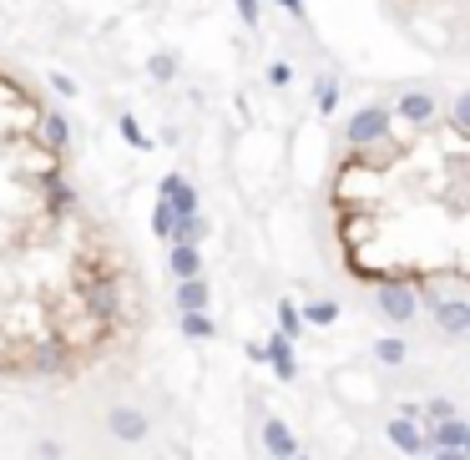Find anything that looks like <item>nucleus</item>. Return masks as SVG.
<instances>
[{"label":"nucleus","mask_w":470,"mask_h":460,"mask_svg":"<svg viewBox=\"0 0 470 460\" xmlns=\"http://www.w3.org/2000/svg\"><path fill=\"white\" fill-rule=\"evenodd\" d=\"M278 334H284V340H298V334H304V319H298V304H278Z\"/></svg>","instance_id":"6ab92c4d"},{"label":"nucleus","mask_w":470,"mask_h":460,"mask_svg":"<svg viewBox=\"0 0 470 460\" xmlns=\"http://www.w3.org/2000/svg\"><path fill=\"white\" fill-rule=\"evenodd\" d=\"M46 81H51V91H56V97H66V101H71V97H77V81H71V77H66V71H51V77H46Z\"/></svg>","instance_id":"393cba45"},{"label":"nucleus","mask_w":470,"mask_h":460,"mask_svg":"<svg viewBox=\"0 0 470 460\" xmlns=\"http://www.w3.org/2000/svg\"><path fill=\"white\" fill-rule=\"evenodd\" d=\"M233 5H238L243 26H258L263 21V0H233Z\"/></svg>","instance_id":"a878e982"},{"label":"nucleus","mask_w":470,"mask_h":460,"mask_svg":"<svg viewBox=\"0 0 470 460\" xmlns=\"http://www.w3.org/2000/svg\"><path fill=\"white\" fill-rule=\"evenodd\" d=\"M374 354H380L384 364H400V360H405V340H380V344H374Z\"/></svg>","instance_id":"5701e85b"},{"label":"nucleus","mask_w":470,"mask_h":460,"mask_svg":"<svg viewBox=\"0 0 470 460\" xmlns=\"http://www.w3.org/2000/svg\"><path fill=\"white\" fill-rule=\"evenodd\" d=\"M81 314H87L91 324H101L107 334H111V324L127 314V294H121V278L111 274V268H97L91 278H81Z\"/></svg>","instance_id":"f257e3e1"},{"label":"nucleus","mask_w":470,"mask_h":460,"mask_svg":"<svg viewBox=\"0 0 470 460\" xmlns=\"http://www.w3.org/2000/svg\"><path fill=\"white\" fill-rule=\"evenodd\" d=\"M167 268H172L177 284H183V278H203V253L187 248V243H172V253H167Z\"/></svg>","instance_id":"6e6552de"},{"label":"nucleus","mask_w":470,"mask_h":460,"mask_svg":"<svg viewBox=\"0 0 470 460\" xmlns=\"http://www.w3.org/2000/svg\"><path fill=\"white\" fill-rule=\"evenodd\" d=\"M435 460H465V450H440Z\"/></svg>","instance_id":"c85d7f7f"},{"label":"nucleus","mask_w":470,"mask_h":460,"mask_svg":"<svg viewBox=\"0 0 470 460\" xmlns=\"http://www.w3.org/2000/svg\"><path fill=\"white\" fill-rule=\"evenodd\" d=\"M390 127H394L390 101H370V107H360L350 121H344V142L364 152V147H374V142H390Z\"/></svg>","instance_id":"7ed1b4c3"},{"label":"nucleus","mask_w":470,"mask_h":460,"mask_svg":"<svg viewBox=\"0 0 470 460\" xmlns=\"http://www.w3.org/2000/svg\"><path fill=\"white\" fill-rule=\"evenodd\" d=\"M298 319H304V324H334V319H339V304H334V298H308V304L298 308Z\"/></svg>","instance_id":"2eb2a0df"},{"label":"nucleus","mask_w":470,"mask_h":460,"mask_svg":"<svg viewBox=\"0 0 470 460\" xmlns=\"http://www.w3.org/2000/svg\"><path fill=\"white\" fill-rule=\"evenodd\" d=\"M288 81H294V66H288V61L268 66V87H288Z\"/></svg>","instance_id":"bb28decb"},{"label":"nucleus","mask_w":470,"mask_h":460,"mask_svg":"<svg viewBox=\"0 0 470 460\" xmlns=\"http://www.w3.org/2000/svg\"><path fill=\"white\" fill-rule=\"evenodd\" d=\"M183 334L187 340H213V319L208 314H183Z\"/></svg>","instance_id":"412c9836"},{"label":"nucleus","mask_w":470,"mask_h":460,"mask_svg":"<svg viewBox=\"0 0 470 460\" xmlns=\"http://www.w3.org/2000/svg\"><path fill=\"white\" fill-rule=\"evenodd\" d=\"M208 284H203V278H183V284H177V308H183V314H208Z\"/></svg>","instance_id":"1a4fd4ad"},{"label":"nucleus","mask_w":470,"mask_h":460,"mask_svg":"<svg viewBox=\"0 0 470 460\" xmlns=\"http://www.w3.org/2000/svg\"><path fill=\"white\" fill-rule=\"evenodd\" d=\"M46 203H51V213H71V208H77V187L51 172V177H46Z\"/></svg>","instance_id":"9b49d317"},{"label":"nucleus","mask_w":470,"mask_h":460,"mask_svg":"<svg viewBox=\"0 0 470 460\" xmlns=\"http://www.w3.org/2000/svg\"><path fill=\"white\" fill-rule=\"evenodd\" d=\"M450 127H455V137H470V91H455V101H450Z\"/></svg>","instance_id":"a211bd4d"},{"label":"nucleus","mask_w":470,"mask_h":460,"mask_svg":"<svg viewBox=\"0 0 470 460\" xmlns=\"http://www.w3.org/2000/svg\"><path fill=\"white\" fill-rule=\"evenodd\" d=\"M374 308H380L390 324H410V319L420 314V298H415V284H410L405 274H380L374 278Z\"/></svg>","instance_id":"f03ea898"},{"label":"nucleus","mask_w":470,"mask_h":460,"mask_svg":"<svg viewBox=\"0 0 470 460\" xmlns=\"http://www.w3.org/2000/svg\"><path fill=\"white\" fill-rule=\"evenodd\" d=\"M41 147H46L51 157H66V152H71V121H66L61 107H46V111H41Z\"/></svg>","instance_id":"423d86ee"},{"label":"nucleus","mask_w":470,"mask_h":460,"mask_svg":"<svg viewBox=\"0 0 470 460\" xmlns=\"http://www.w3.org/2000/svg\"><path fill=\"white\" fill-rule=\"evenodd\" d=\"M430 314H435V324L445 329L450 340H460V334L470 329V298H465V294H450V298H440Z\"/></svg>","instance_id":"0eeeda50"},{"label":"nucleus","mask_w":470,"mask_h":460,"mask_svg":"<svg viewBox=\"0 0 470 460\" xmlns=\"http://www.w3.org/2000/svg\"><path fill=\"white\" fill-rule=\"evenodd\" d=\"M390 435H394V445H400V450H425V435H420L415 425H405V420H394Z\"/></svg>","instance_id":"aec40b11"},{"label":"nucleus","mask_w":470,"mask_h":460,"mask_svg":"<svg viewBox=\"0 0 470 460\" xmlns=\"http://www.w3.org/2000/svg\"><path fill=\"white\" fill-rule=\"evenodd\" d=\"M107 425L117 430L121 440H137V435H142V430H147V420L137 415V410H111V420H107Z\"/></svg>","instance_id":"dca6fc26"},{"label":"nucleus","mask_w":470,"mask_h":460,"mask_svg":"<svg viewBox=\"0 0 470 460\" xmlns=\"http://www.w3.org/2000/svg\"><path fill=\"white\" fill-rule=\"evenodd\" d=\"M274 5H284V11L294 16V21H304V16H308V11H304V0H274Z\"/></svg>","instance_id":"cd10ccee"},{"label":"nucleus","mask_w":470,"mask_h":460,"mask_svg":"<svg viewBox=\"0 0 470 460\" xmlns=\"http://www.w3.org/2000/svg\"><path fill=\"white\" fill-rule=\"evenodd\" d=\"M117 131H121V142H127V147H137V152H152V137L142 131V121L131 117V111H121V117H117Z\"/></svg>","instance_id":"ddd939ff"},{"label":"nucleus","mask_w":470,"mask_h":460,"mask_svg":"<svg viewBox=\"0 0 470 460\" xmlns=\"http://www.w3.org/2000/svg\"><path fill=\"white\" fill-rule=\"evenodd\" d=\"M147 77H152V81H162V87H167V81H177V56H172V51L147 56Z\"/></svg>","instance_id":"f3484780"},{"label":"nucleus","mask_w":470,"mask_h":460,"mask_svg":"<svg viewBox=\"0 0 470 460\" xmlns=\"http://www.w3.org/2000/svg\"><path fill=\"white\" fill-rule=\"evenodd\" d=\"M157 197L172 208V218H193V213H203V197H197V187L187 183L183 172H167L162 183H157Z\"/></svg>","instance_id":"39448f33"},{"label":"nucleus","mask_w":470,"mask_h":460,"mask_svg":"<svg viewBox=\"0 0 470 460\" xmlns=\"http://www.w3.org/2000/svg\"><path fill=\"white\" fill-rule=\"evenodd\" d=\"M268 450H274V455H288V450H294V440H288V430L278 425V420L268 425Z\"/></svg>","instance_id":"b1692460"},{"label":"nucleus","mask_w":470,"mask_h":460,"mask_svg":"<svg viewBox=\"0 0 470 460\" xmlns=\"http://www.w3.org/2000/svg\"><path fill=\"white\" fill-rule=\"evenodd\" d=\"M314 101H319V117H334L339 111V81L329 77V71L314 81Z\"/></svg>","instance_id":"4468645a"},{"label":"nucleus","mask_w":470,"mask_h":460,"mask_svg":"<svg viewBox=\"0 0 470 460\" xmlns=\"http://www.w3.org/2000/svg\"><path fill=\"white\" fill-rule=\"evenodd\" d=\"M263 360L274 364V370L284 374V380H294V350H288V340H284V334H274V340H268V350H263Z\"/></svg>","instance_id":"f8f14e48"},{"label":"nucleus","mask_w":470,"mask_h":460,"mask_svg":"<svg viewBox=\"0 0 470 460\" xmlns=\"http://www.w3.org/2000/svg\"><path fill=\"white\" fill-rule=\"evenodd\" d=\"M208 233H213L208 218H203V213H193V218H177V223H172V238H167V243H187V248H197Z\"/></svg>","instance_id":"9d476101"},{"label":"nucleus","mask_w":470,"mask_h":460,"mask_svg":"<svg viewBox=\"0 0 470 460\" xmlns=\"http://www.w3.org/2000/svg\"><path fill=\"white\" fill-rule=\"evenodd\" d=\"M172 208H167V203H162V197H157V208H152V233H157V238H172Z\"/></svg>","instance_id":"4be33fe9"},{"label":"nucleus","mask_w":470,"mask_h":460,"mask_svg":"<svg viewBox=\"0 0 470 460\" xmlns=\"http://www.w3.org/2000/svg\"><path fill=\"white\" fill-rule=\"evenodd\" d=\"M390 111L400 121H410V127H430V121L440 117V97L425 91V87H410V91H400V97L390 101Z\"/></svg>","instance_id":"20e7f679"}]
</instances>
